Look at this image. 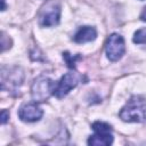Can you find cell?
Instances as JSON below:
<instances>
[{
    "label": "cell",
    "instance_id": "cell-1",
    "mask_svg": "<svg viewBox=\"0 0 146 146\" xmlns=\"http://www.w3.org/2000/svg\"><path fill=\"white\" fill-rule=\"evenodd\" d=\"M120 119L124 122L141 123L146 121V98L139 95L132 96L120 112Z\"/></svg>",
    "mask_w": 146,
    "mask_h": 146
},
{
    "label": "cell",
    "instance_id": "cell-2",
    "mask_svg": "<svg viewBox=\"0 0 146 146\" xmlns=\"http://www.w3.org/2000/svg\"><path fill=\"white\" fill-rule=\"evenodd\" d=\"M55 82L44 75H40L36 79H34L32 86H31V95L32 99L36 103H42L49 99L51 95H54L55 90Z\"/></svg>",
    "mask_w": 146,
    "mask_h": 146
},
{
    "label": "cell",
    "instance_id": "cell-3",
    "mask_svg": "<svg viewBox=\"0 0 146 146\" xmlns=\"http://www.w3.org/2000/svg\"><path fill=\"white\" fill-rule=\"evenodd\" d=\"M24 81V71L19 66L1 67V89L16 91Z\"/></svg>",
    "mask_w": 146,
    "mask_h": 146
},
{
    "label": "cell",
    "instance_id": "cell-4",
    "mask_svg": "<svg viewBox=\"0 0 146 146\" xmlns=\"http://www.w3.org/2000/svg\"><path fill=\"white\" fill-rule=\"evenodd\" d=\"M94 130V135L88 138V145L91 146H108L113 143L112 127L102 121H96L91 125Z\"/></svg>",
    "mask_w": 146,
    "mask_h": 146
},
{
    "label": "cell",
    "instance_id": "cell-5",
    "mask_svg": "<svg viewBox=\"0 0 146 146\" xmlns=\"http://www.w3.org/2000/svg\"><path fill=\"white\" fill-rule=\"evenodd\" d=\"M105 52L107 58L112 62L121 59L125 52V43L123 36L119 33H112L106 40Z\"/></svg>",
    "mask_w": 146,
    "mask_h": 146
},
{
    "label": "cell",
    "instance_id": "cell-6",
    "mask_svg": "<svg viewBox=\"0 0 146 146\" xmlns=\"http://www.w3.org/2000/svg\"><path fill=\"white\" fill-rule=\"evenodd\" d=\"M78 83H79V76L75 73H66L60 78V80L56 84L54 95L57 98H63L73 88H75L78 86Z\"/></svg>",
    "mask_w": 146,
    "mask_h": 146
},
{
    "label": "cell",
    "instance_id": "cell-7",
    "mask_svg": "<svg viewBox=\"0 0 146 146\" xmlns=\"http://www.w3.org/2000/svg\"><path fill=\"white\" fill-rule=\"evenodd\" d=\"M60 19V7L56 3H49L42 10L40 15V25L50 27L59 23Z\"/></svg>",
    "mask_w": 146,
    "mask_h": 146
},
{
    "label": "cell",
    "instance_id": "cell-8",
    "mask_svg": "<svg viewBox=\"0 0 146 146\" xmlns=\"http://www.w3.org/2000/svg\"><path fill=\"white\" fill-rule=\"evenodd\" d=\"M43 115L42 108L36 104V102L24 104L18 111V117L23 122H36Z\"/></svg>",
    "mask_w": 146,
    "mask_h": 146
},
{
    "label": "cell",
    "instance_id": "cell-9",
    "mask_svg": "<svg viewBox=\"0 0 146 146\" xmlns=\"http://www.w3.org/2000/svg\"><path fill=\"white\" fill-rule=\"evenodd\" d=\"M97 36V31L94 26H81L74 34L73 40L76 43H86L94 41Z\"/></svg>",
    "mask_w": 146,
    "mask_h": 146
},
{
    "label": "cell",
    "instance_id": "cell-10",
    "mask_svg": "<svg viewBox=\"0 0 146 146\" xmlns=\"http://www.w3.org/2000/svg\"><path fill=\"white\" fill-rule=\"evenodd\" d=\"M63 58H64V60H65L67 67H70V68H75L76 62L80 60L82 57H81L79 54H78V55H71L68 51H65V52H63Z\"/></svg>",
    "mask_w": 146,
    "mask_h": 146
},
{
    "label": "cell",
    "instance_id": "cell-11",
    "mask_svg": "<svg viewBox=\"0 0 146 146\" xmlns=\"http://www.w3.org/2000/svg\"><path fill=\"white\" fill-rule=\"evenodd\" d=\"M132 41L137 44H144L146 43V27H143V29H139L135 32L133 34V38H132Z\"/></svg>",
    "mask_w": 146,
    "mask_h": 146
},
{
    "label": "cell",
    "instance_id": "cell-12",
    "mask_svg": "<svg viewBox=\"0 0 146 146\" xmlns=\"http://www.w3.org/2000/svg\"><path fill=\"white\" fill-rule=\"evenodd\" d=\"M8 119H9V113L3 110V111L1 112V123H2V124H6L7 121H8Z\"/></svg>",
    "mask_w": 146,
    "mask_h": 146
},
{
    "label": "cell",
    "instance_id": "cell-13",
    "mask_svg": "<svg viewBox=\"0 0 146 146\" xmlns=\"http://www.w3.org/2000/svg\"><path fill=\"white\" fill-rule=\"evenodd\" d=\"M139 18H140L143 22H146V7H144V8H143V10H141V13H140Z\"/></svg>",
    "mask_w": 146,
    "mask_h": 146
},
{
    "label": "cell",
    "instance_id": "cell-14",
    "mask_svg": "<svg viewBox=\"0 0 146 146\" xmlns=\"http://www.w3.org/2000/svg\"><path fill=\"white\" fill-rule=\"evenodd\" d=\"M6 9V0H2V10Z\"/></svg>",
    "mask_w": 146,
    "mask_h": 146
}]
</instances>
